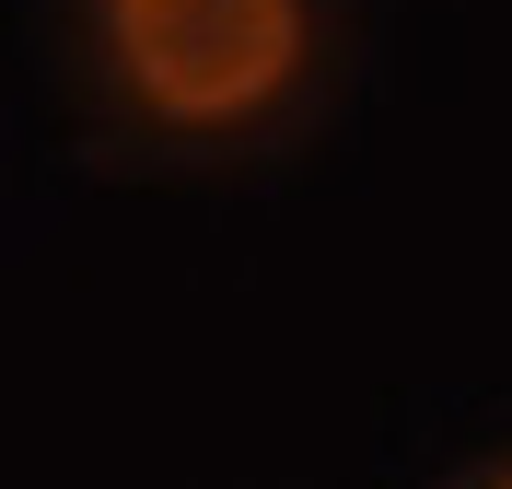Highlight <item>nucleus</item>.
<instances>
[{
    "label": "nucleus",
    "instance_id": "2",
    "mask_svg": "<svg viewBox=\"0 0 512 489\" xmlns=\"http://www.w3.org/2000/svg\"><path fill=\"white\" fill-rule=\"evenodd\" d=\"M489 489H512V466H501V478H489Z\"/></svg>",
    "mask_w": 512,
    "mask_h": 489
},
{
    "label": "nucleus",
    "instance_id": "1",
    "mask_svg": "<svg viewBox=\"0 0 512 489\" xmlns=\"http://www.w3.org/2000/svg\"><path fill=\"white\" fill-rule=\"evenodd\" d=\"M105 59L163 129H245L303 82V0H105Z\"/></svg>",
    "mask_w": 512,
    "mask_h": 489
}]
</instances>
